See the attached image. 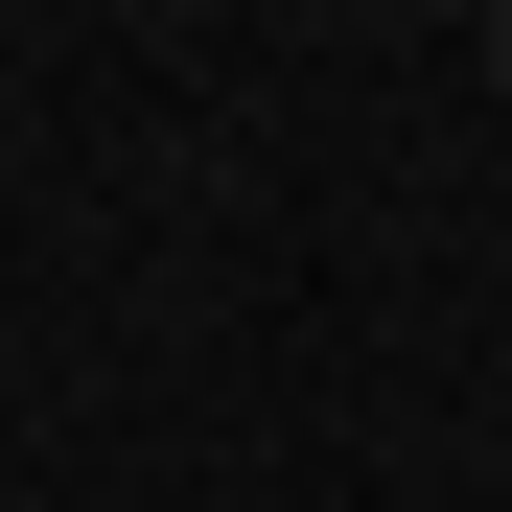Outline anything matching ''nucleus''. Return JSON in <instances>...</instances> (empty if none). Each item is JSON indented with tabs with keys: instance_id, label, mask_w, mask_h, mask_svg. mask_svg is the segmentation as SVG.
Wrapping results in <instances>:
<instances>
[{
	"instance_id": "nucleus-1",
	"label": "nucleus",
	"mask_w": 512,
	"mask_h": 512,
	"mask_svg": "<svg viewBox=\"0 0 512 512\" xmlns=\"http://www.w3.org/2000/svg\"><path fill=\"white\" fill-rule=\"evenodd\" d=\"M489 70H512V24H489Z\"/></svg>"
}]
</instances>
